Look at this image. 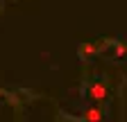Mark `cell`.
<instances>
[{
    "label": "cell",
    "instance_id": "1",
    "mask_svg": "<svg viewBox=\"0 0 127 122\" xmlns=\"http://www.w3.org/2000/svg\"><path fill=\"white\" fill-rule=\"evenodd\" d=\"M89 97H91L93 102L107 100V88H104V84H91V86H89Z\"/></svg>",
    "mask_w": 127,
    "mask_h": 122
},
{
    "label": "cell",
    "instance_id": "2",
    "mask_svg": "<svg viewBox=\"0 0 127 122\" xmlns=\"http://www.w3.org/2000/svg\"><path fill=\"white\" fill-rule=\"evenodd\" d=\"M95 52H98L95 43H82V45H79V50H77V54H79V59H82V61H89L91 54H95Z\"/></svg>",
    "mask_w": 127,
    "mask_h": 122
},
{
    "label": "cell",
    "instance_id": "3",
    "mask_svg": "<svg viewBox=\"0 0 127 122\" xmlns=\"http://www.w3.org/2000/svg\"><path fill=\"white\" fill-rule=\"evenodd\" d=\"M82 120H89V122H98V120H102V111L98 109V106H91V109H86V111L82 113Z\"/></svg>",
    "mask_w": 127,
    "mask_h": 122
},
{
    "label": "cell",
    "instance_id": "4",
    "mask_svg": "<svg viewBox=\"0 0 127 122\" xmlns=\"http://www.w3.org/2000/svg\"><path fill=\"white\" fill-rule=\"evenodd\" d=\"M125 54H127V45H125V43H116V50H114V57H116V59H123Z\"/></svg>",
    "mask_w": 127,
    "mask_h": 122
},
{
    "label": "cell",
    "instance_id": "5",
    "mask_svg": "<svg viewBox=\"0 0 127 122\" xmlns=\"http://www.w3.org/2000/svg\"><path fill=\"white\" fill-rule=\"evenodd\" d=\"M0 95H5V90H0Z\"/></svg>",
    "mask_w": 127,
    "mask_h": 122
}]
</instances>
